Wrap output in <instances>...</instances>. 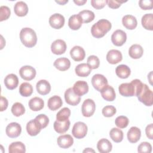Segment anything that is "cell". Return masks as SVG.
<instances>
[{
	"label": "cell",
	"instance_id": "obj_1",
	"mask_svg": "<svg viewBox=\"0 0 153 153\" xmlns=\"http://www.w3.org/2000/svg\"><path fill=\"white\" fill-rule=\"evenodd\" d=\"M142 84L141 81L138 79H135L130 83H123L118 87L119 93L124 97L135 96L141 88Z\"/></svg>",
	"mask_w": 153,
	"mask_h": 153
},
{
	"label": "cell",
	"instance_id": "obj_2",
	"mask_svg": "<svg viewBox=\"0 0 153 153\" xmlns=\"http://www.w3.org/2000/svg\"><path fill=\"white\" fill-rule=\"evenodd\" d=\"M112 27L109 21L106 19H100L94 23L91 28V33L96 38H100L104 36Z\"/></svg>",
	"mask_w": 153,
	"mask_h": 153
},
{
	"label": "cell",
	"instance_id": "obj_3",
	"mask_svg": "<svg viewBox=\"0 0 153 153\" xmlns=\"http://www.w3.org/2000/svg\"><path fill=\"white\" fill-rule=\"evenodd\" d=\"M20 39L22 43L28 48L34 47L37 42V36L35 32L29 27L22 29L20 32Z\"/></svg>",
	"mask_w": 153,
	"mask_h": 153
},
{
	"label": "cell",
	"instance_id": "obj_4",
	"mask_svg": "<svg viewBox=\"0 0 153 153\" xmlns=\"http://www.w3.org/2000/svg\"><path fill=\"white\" fill-rule=\"evenodd\" d=\"M138 100L147 106H151L153 104V93L148 86L143 84L140 90L136 94Z\"/></svg>",
	"mask_w": 153,
	"mask_h": 153
},
{
	"label": "cell",
	"instance_id": "obj_5",
	"mask_svg": "<svg viewBox=\"0 0 153 153\" xmlns=\"http://www.w3.org/2000/svg\"><path fill=\"white\" fill-rule=\"evenodd\" d=\"M87 130V125L83 122L78 121L74 124L72 130V134L76 139H82L86 136Z\"/></svg>",
	"mask_w": 153,
	"mask_h": 153
},
{
	"label": "cell",
	"instance_id": "obj_6",
	"mask_svg": "<svg viewBox=\"0 0 153 153\" xmlns=\"http://www.w3.org/2000/svg\"><path fill=\"white\" fill-rule=\"evenodd\" d=\"M95 110L96 105L92 99H87L84 101L81 107V111L84 117H90L92 116Z\"/></svg>",
	"mask_w": 153,
	"mask_h": 153
},
{
	"label": "cell",
	"instance_id": "obj_7",
	"mask_svg": "<svg viewBox=\"0 0 153 153\" xmlns=\"http://www.w3.org/2000/svg\"><path fill=\"white\" fill-rule=\"evenodd\" d=\"M91 84L93 87L98 91H100L108 85V80L105 76L101 74H95L91 78Z\"/></svg>",
	"mask_w": 153,
	"mask_h": 153
},
{
	"label": "cell",
	"instance_id": "obj_8",
	"mask_svg": "<svg viewBox=\"0 0 153 153\" xmlns=\"http://www.w3.org/2000/svg\"><path fill=\"white\" fill-rule=\"evenodd\" d=\"M36 70L31 66L26 65L22 66L19 70L20 76L26 81H31L36 76Z\"/></svg>",
	"mask_w": 153,
	"mask_h": 153
},
{
	"label": "cell",
	"instance_id": "obj_9",
	"mask_svg": "<svg viewBox=\"0 0 153 153\" xmlns=\"http://www.w3.org/2000/svg\"><path fill=\"white\" fill-rule=\"evenodd\" d=\"M127 40V35L122 30L118 29L114 31L111 36V41L115 46H122Z\"/></svg>",
	"mask_w": 153,
	"mask_h": 153
},
{
	"label": "cell",
	"instance_id": "obj_10",
	"mask_svg": "<svg viewBox=\"0 0 153 153\" xmlns=\"http://www.w3.org/2000/svg\"><path fill=\"white\" fill-rule=\"evenodd\" d=\"M65 99L66 102L72 106H76L81 101V96L75 93L73 88H69L65 92Z\"/></svg>",
	"mask_w": 153,
	"mask_h": 153
},
{
	"label": "cell",
	"instance_id": "obj_11",
	"mask_svg": "<svg viewBox=\"0 0 153 153\" xmlns=\"http://www.w3.org/2000/svg\"><path fill=\"white\" fill-rule=\"evenodd\" d=\"M5 132L8 137L15 138L19 136L21 134L22 127L17 123H11L6 127Z\"/></svg>",
	"mask_w": 153,
	"mask_h": 153
},
{
	"label": "cell",
	"instance_id": "obj_12",
	"mask_svg": "<svg viewBox=\"0 0 153 153\" xmlns=\"http://www.w3.org/2000/svg\"><path fill=\"white\" fill-rule=\"evenodd\" d=\"M49 24L54 29H59L65 24V17L59 13H55L49 18Z\"/></svg>",
	"mask_w": 153,
	"mask_h": 153
},
{
	"label": "cell",
	"instance_id": "obj_13",
	"mask_svg": "<svg viewBox=\"0 0 153 153\" xmlns=\"http://www.w3.org/2000/svg\"><path fill=\"white\" fill-rule=\"evenodd\" d=\"M66 50V44L62 39H56L51 45V50L52 53L56 55L63 54Z\"/></svg>",
	"mask_w": 153,
	"mask_h": 153
},
{
	"label": "cell",
	"instance_id": "obj_14",
	"mask_svg": "<svg viewBox=\"0 0 153 153\" xmlns=\"http://www.w3.org/2000/svg\"><path fill=\"white\" fill-rule=\"evenodd\" d=\"M123 59L121 53L117 50H111L106 54V60L111 64L115 65L120 62Z\"/></svg>",
	"mask_w": 153,
	"mask_h": 153
},
{
	"label": "cell",
	"instance_id": "obj_15",
	"mask_svg": "<svg viewBox=\"0 0 153 153\" xmlns=\"http://www.w3.org/2000/svg\"><path fill=\"white\" fill-rule=\"evenodd\" d=\"M70 55L74 61L80 62L84 59L85 53L83 48L76 45L72 48L70 51Z\"/></svg>",
	"mask_w": 153,
	"mask_h": 153
},
{
	"label": "cell",
	"instance_id": "obj_16",
	"mask_svg": "<svg viewBox=\"0 0 153 153\" xmlns=\"http://www.w3.org/2000/svg\"><path fill=\"white\" fill-rule=\"evenodd\" d=\"M57 143L59 147L67 149L73 145L74 139L70 134H63L57 137Z\"/></svg>",
	"mask_w": 153,
	"mask_h": 153
},
{
	"label": "cell",
	"instance_id": "obj_17",
	"mask_svg": "<svg viewBox=\"0 0 153 153\" xmlns=\"http://www.w3.org/2000/svg\"><path fill=\"white\" fill-rule=\"evenodd\" d=\"M73 90L75 94L79 96H82L88 93V85L86 81L79 80L74 84Z\"/></svg>",
	"mask_w": 153,
	"mask_h": 153
},
{
	"label": "cell",
	"instance_id": "obj_18",
	"mask_svg": "<svg viewBox=\"0 0 153 153\" xmlns=\"http://www.w3.org/2000/svg\"><path fill=\"white\" fill-rule=\"evenodd\" d=\"M26 130L30 136H35L41 131V128L35 118L29 121L27 123Z\"/></svg>",
	"mask_w": 153,
	"mask_h": 153
},
{
	"label": "cell",
	"instance_id": "obj_19",
	"mask_svg": "<svg viewBox=\"0 0 153 153\" xmlns=\"http://www.w3.org/2000/svg\"><path fill=\"white\" fill-rule=\"evenodd\" d=\"M19 79L16 75L10 74L4 79V84L8 90H14L18 86Z\"/></svg>",
	"mask_w": 153,
	"mask_h": 153
},
{
	"label": "cell",
	"instance_id": "obj_20",
	"mask_svg": "<svg viewBox=\"0 0 153 153\" xmlns=\"http://www.w3.org/2000/svg\"><path fill=\"white\" fill-rule=\"evenodd\" d=\"M102 97L107 101H114L116 97L115 92L114 88L109 85H106L100 91Z\"/></svg>",
	"mask_w": 153,
	"mask_h": 153
},
{
	"label": "cell",
	"instance_id": "obj_21",
	"mask_svg": "<svg viewBox=\"0 0 153 153\" xmlns=\"http://www.w3.org/2000/svg\"><path fill=\"white\" fill-rule=\"evenodd\" d=\"M122 23L126 29L129 30L134 29L137 25L136 18L132 15L124 16L122 19Z\"/></svg>",
	"mask_w": 153,
	"mask_h": 153
},
{
	"label": "cell",
	"instance_id": "obj_22",
	"mask_svg": "<svg viewBox=\"0 0 153 153\" xmlns=\"http://www.w3.org/2000/svg\"><path fill=\"white\" fill-rule=\"evenodd\" d=\"M38 93L41 95L48 94L51 90V85L48 81L45 79L39 80L36 85Z\"/></svg>",
	"mask_w": 153,
	"mask_h": 153
},
{
	"label": "cell",
	"instance_id": "obj_23",
	"mask_svg": "<svg viewBox=\"0 0 153 153\" xmlns=\"http://www.w3.org/2000/svg\"><path fill=\"white\" fill-rule=\"evenodd\" d=\"M127 139L130 143H136L141 136V131L137 127H131L127 132Z\"/></svg>",
	"mask_w": 153,
	"mask_h": 153
},
{
	"label": "cell",
	"instance_id": "obj_24",
	"mask_svg": "<svg viewBox=\"0 0 153 153\" xmlns=\"http://www.w3.org/2000/svg\"><path fill=\"white\" fill-rule=\"evenodd\" d=\"M53 65L58 70L60 71H65L70 68L71 62L66 57L58 58L54 61Z\"/></svg>",
	"mask_w": 153,
	"mask_h": 153
},
{
	"label": "cell",
	"instance_id": "obj_25",
	"mask_svg": "<svg viewBox=\"0 0 153 153\" xmlns=\"http://www.w3.org/2000/svg\"><path fill=\"white\" fill-rule=\"evenodd\" d=\"M70 121L68 120L63 121H59L57 120L55 121L54 123V130L59 134H63L67 131L70 127Z\"/></svg>",
	"mask_w": 153,
	"mask_h": 153
},
{
	"label": "cell",
	"instance_id": "obj_26",
	"mask_svg": "<svg viewBox=\"0 0 153 153\" xmlns=\"http://www.w3.org/2000/svg\"><path fill=\"white\" fill-rule=\"evenodd\" d=\"M82 20L81 16L78 14L71 16L68 20V26L72 30H78L82 26Z\"/></svg>",
	"mask_w": 153,
	"mask_h": 153
},
{
	"label": "cell",
	"instance_id": "obj_27",
	"mask_svg": "<svg viewBox=\"0 0 153 153\" xmlns=\"http://www.w3.org/2000/svg\"><path fill=\"white\" fill-rule=\"evenodd\" d=\"M97 148L100 153H108L111 151L112 145L109 140L103 138L98 141Z\"/></svg>",
	"mask_w": 153,
	"mask_h": 153
},
{
	"label": "cell",
	"instance_id": "obj_28",
	"mask_svg": "<svg viewBox=\"0 0 153 153\" xmlns=\"http://www.w3.org/2000/svg\"><path fill=\"white\" fill-rule=\"evenodd\" d=\"M28 105L32 111H38L44 108V102L42 99L39 97H34L29 101Z\"/></svg>",
	"mask_w": 153,
	"mask_h": 153
},
{
	"label": "cell",
	"instance_id": "obj_29",
	"mask_svg": "<svg viewBox=\"0 0 153 153\" xmlns=\"http://www.w3.org/2000/svg\"><path fill=\"white\" fill-rule=\"evenodd\" d=\"M63 104L61 97L59 96H53L49 98L47 102L48 108L51 111H56L59 109Z\"/></svg>",
	"mask_w": 153,
	"mask_h": 153
},
{
	"label": "cell",
	"instance_id": "obj_30",
	"mask_svg": "<svg viewBox=\"0 0 153 153\" xmlns=\"http://www.w3.org/2000/svg\"><path fill=\"white\" fill-rule=\"evenodd\" d=\"M14 11L17 16L23 17L27 14L28 7L23 1H19L14 5Z\"/></svg>",
	"mask_w": 153,
	"mask_h": 153
},
{
	"label": "cell",
	"instance_id": "obj_31",
	"mask_svg": "<svg viewBox=\"0 0 153 153\" xmlns=\"http://www.w3.org/2000/svg\"><path fill=\"white\" fill-rule=\"evenodd\" d=\"M76 75L80 77H86L90 75L91 69L86 63H81L78 65L75 69Z\"/></svg>",
	"mask_w": 153,
	"mask_h": 153
},
{
	"label": "cell",
	"instance_id": "obj_32",
	"mask_svg": "<svg viewBox=\"0 0 153 153\" xmlns=\"http://www.w3.org/2000/svg\"><path fill=\"white\" fill-rule=\"evenodd\" d=\"M143 53V49L139 44L132 45L128 50V54L132 59H137L140 58Z\"/></svg>",
	"mask_w": 153,
	"mask_h": 153
},
{
	"label": "cell",
	"instance_id": "obj_33",
	"mask_svg": "<svg viewBox=\"0 0 153 153\" xmlns=\"http://www.w3.org/2000/svg\"><path fill=\"white\" fill-rule=\"evenodd\" d=\"M115 73L119 78L126 79L130 76L131 71L128 66L126 65H120L116 68Z\"/></svg>",
	"mask_w": 153,
	"mask_h": 153
},
{
	"label": "cell",
	"instance_id": "obj_34",
	"mask_svg": "<svg viewBox=\"0 0 153 153\" xmlns=\"http://www.w3.org/2000/svg\"><path fill=\"white\" fill-rule=\"evenodd\" d=\"M26 146L22 142H14L8 146L9 153H25Z\"/></svg>",
	"mask_w": 153,
	"mask_h": 153
},
{
	"label": "cell",
	"instance_id": "obj_35",
	"mask_svg": "<svg viewBox=\"0 0 153 153\" xmlns=\"http://www.w3.org/2000/svg\"><path fill=\"white\" fill-rule=\"evenodd\" d=\"M142 25L146 30H153V14L152 13L145 14L142 17Z\"/></svg>",
	"mask_w": 153,
	"mask_h": 153
},
{
	"label": "cell",
	"instance_id": "obj_36",
	"mask_svg": "<svg viewBox=\"0 0 153 153\" xmlns=\"http://www.w3.org/2000/svg\"><path fill=\"white\" fill-rule=\"evenodd\" d=\"M109 136L114 142L116 143H119L123 140L124 134L123 131L120 128H112L110 130Z\"/></svg>",
	"mask_w": 153,
	"mask_h": 153
},
{
	"label": "cell",
	"instance_id": "obj_37",
	"mask_svg": "<svg viewBox=\"0 0 153 153\" xmlns=\"http://www.w3.org/2000/svg\"><path fill=\"white\" fill-rule=\"evenodd\" d=\"M19 93L23 97H29L33 93V87L28 82H23L19 87Z\"/></svg>",
	"mask_w": 153,
	"mask_h": 153
},
{
	"label": "cell",
	"instance_id": "obj_38",
	"mask_svg": "<svg viewBox=\"0 0 153 153\" xmlns=\"http://www.w3.org/2000/svg\"><path fill=\"white\" fill-rule=\"evenodd\" d=\"M78 14L81 16L82 20V23H88L92 22L95 17L94 13L90 10H85L80 11L78 13Z\"/></svg>",
	"mask_w": 153,
	"mask_h": 153
},
{
	"label": "cell",
	"instance_id": "obj_39",
	"mask_svg": "<svg viewBox=\"0 0 153 153\" xmlns=\"http://www.w3.org/2000/svg\"><path fill=\"white\" fill-rule=\"evenodd\" d=\"M11 112L16 117H20L25 112L24 106L20 102L14 103L11 107Z\"/></svg>",
	"mask_w": 153,
	"mask_h": 153
},
{
	"label": "cell",
	"instance_id": "obj_40",
	"mask_svg": "<svg viewBox=\"0 0 153 153\" xmlns=\"http://www.w3.org/2000/svg\"><path fill=\"white\" fill-rule=\"evenodd\" d=\"M71 115V110L67 107H65L60 110L56 115V120L63 121L69 119Z\"/></svg>",
	"mask_w": 153,
	"mask_h": 153
},
{
	"label": "cell",
	"instance_id": "obj_41",
	"mask_svg": "<svg viewBox=\"0 0 153 153\" xmlns=\"http://www.w3.org/2000/svg\"><path fill=\"white\" fill-rule=\"evenodd\" d=\"M128 123H129V120L128 119V118L123 115H120L117 117L115 121V125L120 128H126L128 126Z\"/></svg>",
	"mask_w": 153,
	"mask_h": 153
},
{
	"label": "cell",
	"instance_id": "obj_42",
	"mask_svg": "<svg viewBox=\"0 0 153 153\" xmlns=\"http://www.w3.org/2000/svg\"><path fill=\"white\" fill-rule=\"evenodd\" d=\"M87 65L91 69H97L100 65L99 59L94 55L90 56L87 59Z\"/></svg>",
	"mask_w": 153,
	"mask_h": 153
},
{
	"label": "cell",
	"instance_id": "obj_43",
	"mask_svg": "<svg viewBox=\"0 0 153 153\" xmlns=\"http://www.w3.org/2000/svg\"><path fill=\"white\" fill-rule=\"evenodd\" d=\"M35 120L40 126L41 129L46 127L49 123V118L45 114H39L35 117Z\"/></svg>",
	"mask_w": 153,
	"mask_h": 153
},
{
	"label": "cell",
	"instance_id": "obj_44",
	"mask_svg": "<svg viewBox=\"0 0 153 153\" xmlns=\"http://www.w3.org/2000/svg\"><path fill=\"white\" fill-rule=\"evenodd\" d=\"M117 110L114 106L107 105L105 106L102 111V114L105 117H111L116 114Z\"/></svg>",
	"mask_w": 153,
	"mask_h": 153
},
{
	"label": "cell",
	"instance_id": "obj_45",
	"mask_svg": "<svg viewBox=\"0 0 153 153\" xmlns=\"http://www.w3.org/2000/svg\"><path fill=\"white\" fill-rule=\"evenodd\" d=\"M11 14L10 9L7 6L2 5L0 7V21L7 20Z\"/></svg>",
	"mask_w": 153,
	"mask_h": 153
},
{
	"label": "cell",
	"instance_id": "obj_46",
	"mask_svg": "<svg viewBox=\"0 0 153 153\" xmlns=\"http://www.w3.org/2000/svg\"><path fill=\"white\" fill-rule=\"evenodd\" d=\"M138 152H146L150 153L152 151V146L151 145L147 142H143L140 143L137 147Z\"/></svg>",
	"mask_w": 153,
	"mask_h": 153
},
{
	"label": "cell",
	"instance_id": "obj_47",
	"mask_svg": "<svg viewBox=\"0 0 153 153\" xmlns=\"http://www.w3.org/2000/svg\"><path fill=\"white\" fill-rule=\"evenodd\" d=\"M107 0H91V4L94 8L100 10L103 8L107 4Z\"/></svg>",
	"mask_w": 153,
	"mask_h": 153
},
{
	"label": "cell",
	"instance_id": "obj_48",
	"mask_svg": "<svg viewBox=\"0 0 153 153\" xmlns=\"http://www.w3.org/2000/svg\"><path fill=\"white\" fill-rule=\"evenodd\" d=\"M139 7L144 10H151L152 8V1L151 0H141L139 2Z\"/></svg>",
	"mask_w": 153,
	"mask_h": 153
},
{
	"label": "cell",
	"instance_id": "obj_49",
	"mask_svg": "<svg viewBox=\"0 0 153 153\" xmlns=\"http://www.w3.org/2000/svg\"><path fill=\"white\" fill-rule=\"evenodd\" d=\"M126 2L127 1H118V0H115V1L109 0V1H108L107 4L109 8L112 9H117L121 6V4Z\"/></svg>",
	"mask_w": 153,
	"mask_h": 153
},
{
	"label": "cell",
	"instance_id": "obj_50",
	"mask_svg": "<svg viewBox=\"0 0 153 153\" xmlns=\"http://www.w3.org/2000/svg\"><path fill=\"white\" fill-rule=\"evenodd\" d=\"M0 103H1V110L0 111L1 112H2V111L6 110L7 107H8V102L7 99L4 97L1 96Z\"/></svg>",
	"mask_w": 153,
	"mask_h": 153
},
{
	"label": "cell",
	"instance_id": "obj_51",
	"mask_svg": "<svg viewBox=\"0 0 153 153\" xmlns=\"http://www.w3.org/2000/svg\"><path fill=\"white\" fill-rule=\"evenodd\" d=\"M152 130H153V127H152V124H150L148 125L145 128V133L146 134V136L151 140L152 139Z\"/></svg>",
	"mask_w": 153,
	"mask_h": 153
},
{
	"label": "cell",
	"instance_id": "obj_52",
	"mask_svg": "<svg viewBox=\"0 0 153 153\" xmlns=\"http://www.w3.org/2000/svg\"><path fill=\"white\" fill-rule=\"evenodd\" d=\"M74 2L77 5H83L84 4L87 2V0H74Z\"/></svg>",
	"mask_w": 153,
	"mask_h": 153
},
{
	"label": "cell",
	"instance_id": "obj_53",
	"mask_svg": "<svg viewBox=\"0 0 153 153\" xmlns=\"http://www.w3.org/2000/svg\"><path fill=\"white\" fill-rule=\"evenodd\" d=\"M56 2L60 4V5H65L66 3L68 2V1H56Z\"/></svg>",
	"mask_w": 153,
	"mask_h": 153
},
{
	"label": "cell",
	"instance_id": "obj_54",
	"mask_svg": "<svg viewBox=\"0 0 153 153\" xmlns=\"http://www.w3.org/2000/svg\"><path fill=\"white\" fill-rule=\"evenodd\" d=\"M94 152V151L90 148H87V149H84L83 151V152Z\"/></svg>",
	"mask_w": 153,
	"mask_h": 153
}]
</instances>
